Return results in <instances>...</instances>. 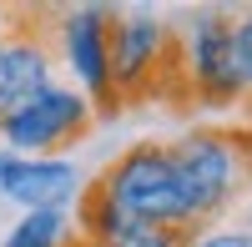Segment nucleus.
Returning <instances> with one entry per match:
<instances>
[{"instance_id": "nucleus-1", "label": "nucleus", "mask_w": 252, "mask_h": 247, "mask_svg": "<svg viewBox=\"0 0 252 247\" xmlns=\"http://www.w3.org/2000/svg\"><path fill=\"white\" fill-rule=\"evenodd\" d=\"M166 156H172L187 227L222 222V212L237 202V192L252 187L247 182V131L202 126V131H187L182 141H172Z\"/></svg>"}, {"instance_id": "nucleus-2", "label": "nucleus", "mask_w": 252, "mask_h": 247, "mask_svg": "<svg viewBox=\"0 0 252 247\" xmlns=\"http://www.w3.org/2000/svg\"><path fill=\"white\" fill-rule=\"evenodd\" d=\"M86 192L106 212H116L126 227H161V232H187V212L177 197L172 156L161 141H136L116 161L101 167L96 182H86Z\"/></svg>"}, {"instance_id": "nucleus-3", "label": "nucleus", "mask_w": 252, "mask_h": 247, "mask_svg": "<svg viewBox=\"0 0 252 247\" xmlns=\"http://www.w3.org/2000/svg\"><path fill=\"white\" fill-rule=\"evenodd\" d=\"M96 121V106L76 86H56L40 91L26 111H15L5 126H0V147L15 156H56L66 152L71 141H81Z\"/></svg>"}, {"instance_id": "nucleus-4", "label": "nucleus", "mask_w": 252, "mask_h": 247, "mask_svg": "<svg viewBox=\"0 0 252 247\" xmlns=\"http://www.w3.org/2000/svg\"><path fill=\"white\" fill-rule=\"evenodd\" d=\"M61 20V61L76 76V91L91 106H116L111 101V5H71L56 10Z\"/></svg>"}, {"instance_id": "nucleus-5", "label": "nucleus", "mask_w": 252, "mask_h": 247, "mask_svg": "<svg viewBox=\"0 0 252 247\" xmlns=\"http://www.w3.org/2000/svg\"><path fill=\"white\" fill-rule=\"evenodd\" d=\"M172 46L177 40L157 10H146V5L111 10V101L141 96L146 86H157L161 56Z\"/></svg>"}, {"instance_id": "nucleus-6", "label": "nucleus", "mask_w": 252, "mask_h": 247, "mask_svg": "<svg viewBox=\"0 0 252 247\" xmlns=\"http://www.w3.org/2000/svg\"><path fill=\"white\" fill-rule=\"evenodd\" d=\"M182 56H187L182 76L192 81L197 101H207V106L242 101L237 66H232V15L227 10H202L192 20V31L182 35Z\"/></svg>"}, {"instance_id": "nucleus-7", "label": "nucleus", "mask_w": 252, "mask_h": 247, "mask_svg": "<svg viewBox=\"0 0 252 247\" xmlns=\"http://www.w3.org/2000/svg\"><path fill=\"white\" fill-rule=\"evenodd\" d=\"M86 192V172L71 156H10L0 202L20 212H71Z\"/></svg>"}, {"instance_id": "nucleus-8", "label": "nucleus", "mask_w": 252, "mask_h": 247, "mask_svg": "<svg viewBox=\"0 0 252 247\" xmlns=\"http://www.w3.org/2000/svg\"><path fill=\"white\" fill-rule=\"evenodd\" d=\"M56 86V56L40 35L31 31H10L5 51H0V126L26 111L40 91Z\"/></svg>"}, {"instance_id": "nucleus-9", "label": "nucleus", "mask_w": 252, "mask_h": 247, "mask_svg": "<svg viewBox=\"0 0 252 247\" xmlns=\"http://www.w3.org/2000/svg\"><path fill=\"white\" fill-rule=\"evenodd\" d=\"M71 242H76L71 212H20L0 237V247H71Z\"/></svg>"}, {"instance_id": "nucleus-10", "label": "nucleus", "mask_w": 252, "mask_h": 247, "mask_svg": "<svg viewBox=\"0 0 252 247\" xmlns=\"http://www.w3.org/2000/svg\"><path fill=\"white\" fill-rule=\"evenodd\" d=\"M182 247H252V222H202V227H187Z\"/></svg>"}, {"instance_id": "nucleus-11", "label": "nucleus", "mask_w": 252, "mask_h": 247, "mask_svg": "<svg viewBox=\"0 0 252 247\" xmlns=\"http://www.w3.org/2000/svg\"><path fill=\"white\" fill-rule=\"evenodd\" d=\"M232 66H237L242 96H252V10L232 15Z\"/></svg>"}, {"instance_id": "nucleus-12", "label": "nucleus", "mask_w": 252, "mask_h": 247, "mask_svg": "<svg viewBox=\"0 0 252 247\" xmlns=\"http://www.w3.org/2000/svg\"><path fill=\"white\" fill-rule=\"evenodd\" d=\"M111 247H182V232H161V227H131L126 237H116Z\"/></svg>"}, {"instance_id": "nucleus-13", "label": "nucleus", "mask_w": 252, "mask_h": 247, "mask_svg": "<svg viewBox=\"0 0 252 247\" xmlns=\"http://www.w3.org/2000/svg\"><path fill=\"white\" fill-rule=\"evenodd\" d=\"M10 26H15V5H0V51H5V40H10Z\"/></svg>"}, {"instance_id": "nucleus-14", "label": "nucleus", "mask_w": 252, "mask_h": 247, "mask_svg": "<svg viewBox=\"0 0 252 247\" xmlns=\"http://www.w3.org/2000/svg\"><path fill=\"white\" fill-rule=\"evenodd\" d=\"M10 156H15V152H5V147H0V182H5V167H10Z\"/></svg>"}, {"instance_id": "nucleus-15", "label": "nucleus", "mask_w": 252, "mask_h": 247, "mask_svg": "<svg viewBox=\"0 0 252 247\" xmlns=\"http://www.w3.org/2000/svg\"><path fill=\"white\" fill-rule=\"evenodd\" d=\"M247 182H252V131H247Z\"/></svg>"}, {"instance_id": "nucleus-16", "label": "nucleus", "mask_w": 252, "mask_h": 247, "mask_svg": "<svg viewBox=\"0 0 252 247\" xmlns=\"http://www.w3.org/2000/svg\"><path fill=\"white\" fill-rule=\"evenodd\" d=\"M71 247H91V242H81V237H76V242H71Z\"/></svg>"}]
</instances>
